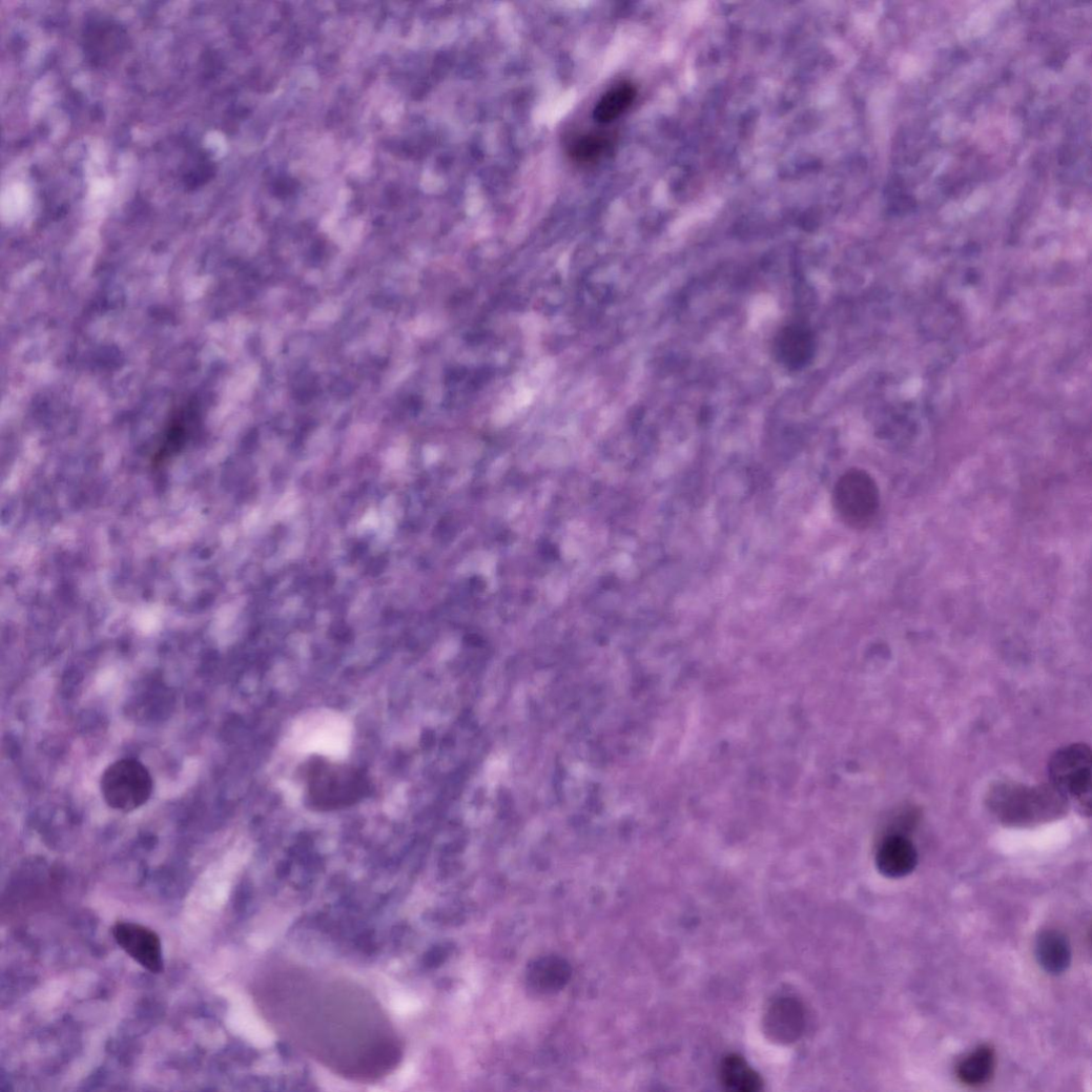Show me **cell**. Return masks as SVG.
Wrapping results in <instances>:
<instances>
[{"mask_svg": "<svg viewBox=\"0 0 1092 1092\" xmlns=\"http://www.w3.org/2000/svg\"><path fill=\"white\" fill-rule=\"evenodd\" d=\"M988 803L1003 824L1014 827L1055 820L1066 813L1069 805L1052 784L1025 786L1013 783L997 784L991 789Z\"/></svg>", "mask_w": 1092, "mask_h": 1092, "instance_id": "obj_1", "label": "cell"}, {"mask_svg": "<svg viewBox=\"0 0 1092 1092\" xmlns=\"http://www.w3.org/2000/svg\"><path fill=\"white\" fill-rule=\"evenodd\" d=\"M352 726L342 714L316 709L298 718L291 727L288 741L300 754L318 755L343 760L349 753Z\"/></svg>", "mask_w": 1092, "mask_h": 1092, "instance_id": "obj_2", "label": "cell"}, {"mask_svg": "<svg viewBox=\"0 0 1092 1092\" xmlns=\"http://www.w3.org/2000/svg\"><path fill=\"white\" fill-rule=\"evenodd\" d=\"M1091 756L1089 746L1073 744L1057 750L1049 763L1051 784L1086 817L1091 815Z\"/></svg>", "mask_w": 1092, "mask_h": 1092, "instance_id": "obj_3", "label": "cell"}, {"mask_svg": "<svg viewBox=\"0 0 1092 1092\" xmlns=\"http://www.w3.org/2000/svg\"><path fill=\"white\" fill-rule=\"evenodd\" d=\"M154 788L153 778L141 762L122 759L104 771L101 779L106 804L120 812H132L149 802Z\"/></svg>", "mask_w": 1092, "mask_h": 1092, "instance_id": "obj_4", "label": "cell"}, {"mask_svg": "<svg viewBox=\"0 0 1092 1092\" xmlns=\"http://www.w3.org/2000/svg\"><path fill=\"white\" fill-rule=\"evenodd\" d=\"M833 502L840 517L854 529L866 528L875 519L880 489L875 480L862 470H850L840 477L833 490Z\"/></svg>", "mask_w": 1092, "mask_h": 1092, "instance_id": "obj_5", "label": "cell"}, {"mask_svg": "<svg viewBox=\"0 0 1092 1092\" xmlns=\"http://www.w3.org/2000/svg\"><path fill=\"white\" fill-rule=\"evenodd\" d=\"M112 934L120 948L136 963L151 973L164 971L162 942L159 934L135 923H118Z\"/></svg>", "mask_w": 1092, "mask_h": 1092, "instance_id": "obj_6", "label": "cell"}, {"mask_svg": "<svg viewBox=\"0 0 1092 1092\" xmlns=\"http://www.w3.org/2000/svg\"><path fill=\"white\" fill-rule=\"evenodd\" d=\"M918 861L915 846L901 833L886 836L877 853L878 868L888 879L908 877L916 867Z\"/></svg>", "mask_w": 1092, "mask_h": 1092, "instance_id": "obj_7", "label": "cell"}, {"mask_svg": "<svg viewBox=\"0 0 1092 1092\" xmlns=\"http://www.w3.org/2000/svg\"><path fill=\"white\" fill-rule=\"evenodd\" d=\"M815 352V335L805 325H788L777 336V356L788 370L805 368L811 362Z\"/></svg>", "mask_w": 1092, "mask_h": 1092, "instance_id": "obj_8", "label": "cell"}, {"mask_svg": "<svg viewBox=\"0 0 1092 1092\" xmlns=\"http://www.w3.org/2000/svg\"><path fill=\"white\" fill-rule=\"evenodd\" d=\"M85 51L97 63L118 54L125 45V33L109 20H95L86 27Z\"/></svg>", "mask_w": 1092, "mask_h": 1092, "instance_id": "obj_9", "label": "cell"}, {"mask_svg": "<svg viewBox=\"0 0 1092 1092\" xmlns=\"http://www.w3.org/2000/svg\"><path fill=\"white\" fill-rule=\"evenodd\" d=\"M1036 956L1041 966L1050 974L1064 973L1071 964L1068 939L1057 930H1046L1037 939Z\"/></svg>", "mask_w": 1092, "mask_h": 1092, "instance_id": "obj_10", "label": "cell"}, {"mask_svg": "<svg viewBox=\"0 0 1092 1092\" xmlns=\"http://www.w3.org/2000/svg\"><path fill=\"white\" fill-rule=\"evenodd\" d=\"M720 1079L722 1085L737 1092H758L763 1088V1079L740 1055H727L721 1063Z\"/></svg>", "mask_w": 1092, "mask_h": 1092, "instance_id": "obj_11", "label": "cell"}, {"mask_svg": "<svg viewBox=\"0 0 1092 1092\" xmlns=\"http://www.w3.org/2000/svg\"><path fill=\"white\" fill-rule=\"evenodd\" d=\"M994 1068L993 1049L989 1046H981L960 1064L957 1075L965 1085L977 1087L990 1080Z\"/></svg>", "mask_w": 1092, "mask_h": 1092, "instance_id": "obj_12", "label": "cell"}, {"mask_svg": "<svg viewBox=\"0 0 1092 1092\" xmlns=\"http://www.w3.org/2000/svg\"><path fill=\"white\" fill-rule=\"evenodd\" d=\"M637 91L630 83H621L609 90L598 102L594 118L597 122L607 124L618 119L633 104Z\"/></svg>", "mask_w": 1092, "mask_h": 1092, "instance_id": "obj_13", "label": "cell"}, {"mask_svg": "<svg viewBox=\"0 0 1092 1092\" xmlns=\"http://www.w3.org/2000/svg\"><path fill=\"white\" fill-rule=\"evenodd\" d=\"M803 1013L794 1002L784 1000L778 1003L769 1014V1027L774 1035L780 1039L790 1041L803 1026Z\"/></svg>", "mask_w": 1092, "mask_h": 1092, "instance_id": "obj_14", "label": "cell"}, {"mask_svg": "<svg viewBox=\"0 0 1092 1092\" xmlns=\"http://www.w3.org/2000/svg\"><path fill=\"white\" fill-rule=\"evenodd\" d=\"M611 139L603 133H589L579 137L570 149L572 159L578 163H594L602 158L611 148Z\"/></svg>", "mask_w": 1092, "mask_h": 1092, "instance_id": "obj_15", "label": "cell"}, {"mask_svg": "<svg viewBox=\"0 0 1092 1092\" xmlns=\"http://www.w3.org/2000/svg\"><path fill=\"white\" fill-rule=\"evenodd\" d=\"M565 973L563 964L547 961L535 967L533 981L544 989L555 988L565 980Z\"/></svg>", "mask_w": 1092, "mask_h": 1092, "instance_id": "obj_16", "label": "cell"}, {"mask_svg": "<svg viewBox=\"0 0 1092 1092\" xmlns=\"http://www.w3.org/2000/svg\"><path fill=\"white\" fill-rule=\"evenodd\" d=\"M363 524L368 527V528H375L378 524V519H377L375 514H371V515L367 516L366 519L363 520Z\"/></svg>", "mask_w": 1092, "mask_h": 1092, "instance_id": "obj_17", "label": "cell"}]
</instances>
